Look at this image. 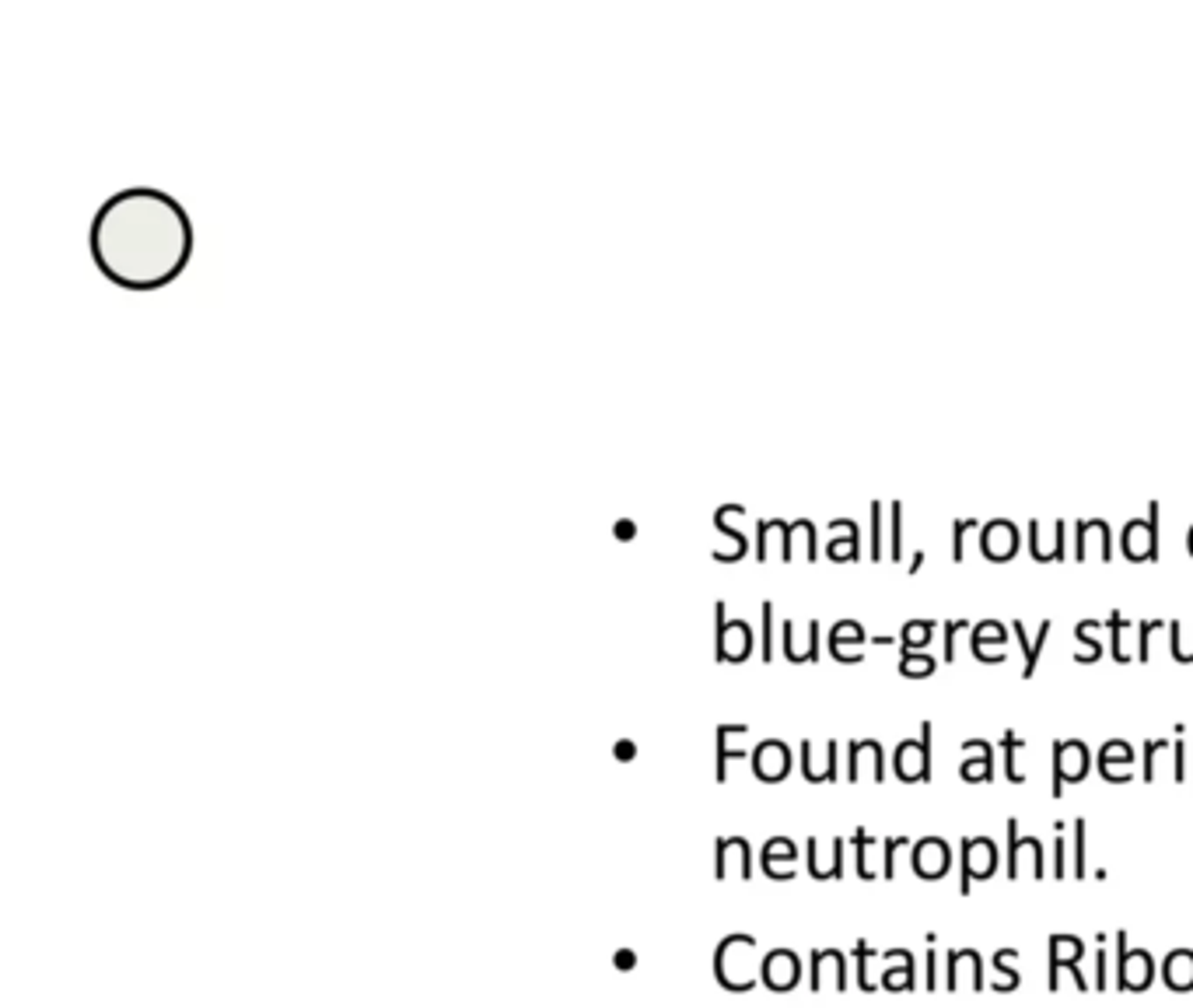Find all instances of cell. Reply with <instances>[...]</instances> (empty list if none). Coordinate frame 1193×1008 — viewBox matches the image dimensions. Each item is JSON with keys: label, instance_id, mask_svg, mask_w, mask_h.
Returning a JSON list of instances; mask_svg holds the SVG:
<instances>
[{"label": "cell", "instance_id": "cell-1", "mask_svg": "<svg viewBox=\"0 0 1193 1008\" xmlns=\"http://www.w3.org/2000/svg\"><path fill=\"white\" fill-rule=\"evenodd\" d=\"M92 256L120 287L154 291L186 270L193 256V221L165 189H120L92 221Z\"/></svg>", "mask_w": 1193, "mask_h": 1008}, {"label": "cell", "instance_id": "cell-2", "mask_svg": "<svg viewBox=\"0 0 1193 1008\" xmlns=\"http://www.w3.org/2000/svg\"><path fill=\"white\" fill-rule=\"evenodd\" d=\"M997 872V844L990 837L963 840L959 848V893L969 896L973 883H984Z\"/></svg>", "mask_w": 1193, "mask_h": 1008}, {"label": "cell", "instance_id": "cell-3", "mask_svg": "<svg viewBox=\"0 0 1193 1008\" xmlns=\"http://www.w3.org/2000/svg\"><path fill=\"white\" fill-rule=\"evenodd\" d=\"M1155 984V960L1148 949H1130L1127 935H1117V991H1148Z\"/></svg>", "mask_w": 1193, "mask_h": 1008}, {"label": "cell", "instance_id": "cell-4", "mask_svg": "<svg viewBox=\"0 0 1193 1008\" xmlns=\"http://www.w3.org/2000/svg\"><path fill=\"white\" fill-rule=\"evenodd\" d=\"M1092 767V753L1089 746L1081 743V739H1057L1053 743V799H1061L1064 795V784L1071 781L1078 784Z\"/></svg>", "mask_w": 1193, "mask_h": 1008}, {"label": "cell", "instance_id": "cell-5", "mask_svg": "<svg viewBox=\"0 0 1193 1008\" xmlns=\"http://www.w3.org/2000/svg\"><path fill=\"white\" fill-rule=\"evenodd\" d=\"M931 739H935V725L921 722V739H903L896 746L893 764L900 781H931Z\"/></svg>", "mask_w": 1193, "mask_h": 1008}, {"label": "cell", "instance_id": "cell-6", "mask_svg": "<svg viewBox=\"0 0 1193 1008\" xmlns=\"http://www.w3.org/2000/svg\"><path fill=\"white\" fill-rule=\"evenodd\" d=\"M1158 515H1162V504L1152 501L1145 519H1127V526L1120 532L1127 560H1155L1158 557Z\"/></svg>", "mask_w": 1193, "mask_h": 1008}, {"label": "cell", "instance_id": "cell-7", "mask_svg": "<svg viewBox=\"0 0 1193 1008\" xmlns=\"http://www.w3.org/2000/svg\"><path fill=\"white\" fill-rule=\"evenodd\" d=\"M1022 868H1029L1036 879L1046 876L1044 840L1040 837H1022V833H1018V820H1008V865H1005V876L1018 879L1022 876Z\"/></svg>", "mask_w": 1193, "mask_h": 1008}, {"label": "cell", "instance_id": "cell-8", "mask_svg": "<svg viewBox=\"0 0 1193 1008\" xmlns=\"http://www.w3.org/2000/svg\"><path fill=\"white\" fill-rule=\"evenodd\" d=\"M910 861H913V876L924 879V883H935V879L949 876L952 848L941 837H921L910 848Z\"/></svg>", "mask_w": 1193, "mask_h": 1008}, {"label": "cell", "instance_id": "cell-9", "mask_svg": "<svg viewBox=\"0 0 1193 1008\" xmlns=\"http://www.w3.org/2000/svg\"><path fill=\"white\" fill-rule=\"evenodd\" d=\"M1008 627L1001 620H980L969 631V651L980 662H1005L1008 659Z\"/></svg>", "mask_w": 1193, "mask_h": 1008}, {"label": "cell", "instance_id": "cell-10", "mask_svg": "<svg viewBox=\"0 0 1193 1008\" xmlns=\"http://www.w3.org/2000/svg\"><path fill=\"white\" fill-rule=\"evenodd\" d=\"M969 980L973 991H984V960L977 949H952L949 952V973H945V991H959V984Z\"/></svg>", "mask_w": 1193, "mask_h": 1008}, {"label": "cell", "instance_id": "cell-11", "mask_svg": "<svg viewBox=\"0 0 1193 1008\" xmlns=\"http://www.w3.org/2000/svg\"><path fill=\"white\" fill-rule=\"evenodd\" d=\"M1085 960V942L1074 935H1053L1050 939V967H1046V984L1050 991L1061 988V970L1068 967H1081Z\"/></svg>", "mask_w": 1193, "mask_h": 1008}, {"label": "cell", "instance_id": "cell-12", "mask_svg": "<svg viewBox=\"0 0 1193 1008\" xmlns=\"http://www.w3.org/2000/svg\"><path fill=\"white\" fill-rule=\"evenodd\" d=\"M1134 746L1127 739H1109L1099 749V774L1106 781H1130L1134 774Z\"/></svg>", "mask_w": 1193, "mask_h": 1008}, {"label": "cell", "instance_id": "cell-13", "mask_svg": "<svg viewBox=\"0 0 1193 1008\" xmlns=\"http://www.w3.org/2000/svg\"><path fill=\"white\" fill-rule=\"evenodd\" d=\"M980 543H984V554L990 557V560H1008V557L1018 550V526H1015L1012 519L984 522Z\"/></svg>", "mask_w": 1193, "mask_h": 1008}, {"label": "cell", "instance_id": "cell-14", "mask_svg": "<svg viewBox=\"0 0 1193 1008\" xmlns=\"http://www.w3.org/2000/svg\"><path fill=\"white\" fill-rule=\"evenodd\" d=\"M799 977H801V963H799V956L788 949L771 952L767 963H763V984L771 991H791L799 984Z\"/></svg>", "mask_w": 1193, "mask_h": 1008}, {"label": "cell", "instance_id": "cell-15", "mask_svg": "<svg viewBox=\"0 0 1193 1008\" xmlns=\"http://www.w3.org/2000/svg\"><path fill=\"white\" fill-rule=\"evenodd\" d=\"M872 764L875 771V781H882L885 777V749L879 739H857V743L847 746V777L857 781L861 777V764Z\"/></svg>", "mask_w": 1193, "mask_h": 1008}, {"label": "cell", "instance_id": "cell-16", "mask_svg": "<svg viewBox=\"0 0 1193 1008\" xmlns=\"http://www.w3.org/2000/svg\"><path fill=\"white\" fill-rule=\"evenodd\" d=\"M963 753H966V760H963L959 774H963L966 781H990V777H994V746L987 743V739H966V743H963Z\"/></svg>", "mask_w": 1193, "mask_h": 1008}, {"label": "cell", "instance_id": "cell-17", "mask_svg": "<svg viewBox=\"0 0 1193 1008\" xmlns=\"http://www.w3.org/2000/svg\"><path fill=\"white\" fill-rule=\"evenodd\" d=\"M865 627L857 620H840L829 627V651H833L840 662H861L865 659V651L861 648H851V644H865Z\"/></svg>", "mask_w": 1193, "mask_h": 1008}, {"label": "cell", "instance_id": "cell-18", "mask_svg": "<svg viewBox=\"0 0 1193 1008\" xmlns=\"http://www.w3.org/2000/svg\"><path fill=\"white\" fill-rule=\"evenodd\" d=\"M823 980H829L836 991H847V960L844 952L823 949L812 952V991L823 988Z\"/></svg>", "mask_w": 1193, "mask_h": 1008}, {"label": "cell", "instance_id": "cell-19", "mask_svg": "<svg viewBox=\"0 0 1193 1008\" xmlns=\"http://www.w3.org/2000/svg\"><path fill=\"white\" fill-rule=\"evenodd\" d=\"M1064 529H1068V522H1053V532H1050V539H1046V532H1044V522H1029V550H1033V557L1036 560H1061L1064 557V543H1068V532H1064Z\"/></svg>", "mask_w": 1193, "mask_h": 1008}, {"label": "cell", "instance_id": "cell-20", "mask_svg": "<svg viewBox=\"0 0 1193 1008\" xmlns=\"http://www.w3.org/2000/svg\"><path fill=\"white\" fill-rule=\"evenodd\" d=\"M1162 984L1176 994L1193 991V952L1190 949H1173L1162 960Z\"/></svg>", "mask_w": 1193, "mask_h": 1008}, {"label": "cell", "instance_id": "cell-21", "mask_svg": "<svg viewBox=\"0 0 1193 1008\" xmlns=\"http://www.w3.org/2000/svg\"><path fill=\"white\" fill-rule=\"evenodd\" d=\"M808 872L816 879L844 876V840H833L827 858H823V844H819V840H808Z\"/></svg>", "mask_w": 1193, "mask_h": 1008}, {"label": "cell", "instance_id": "cell-22", "mask_svg": "<svg viewBox=\"0 0 1193 1008\" xmlns=\"http://www.w3.org/2000/svg\"><path fill=\"white\" fill-rule=\"evenodd\" d=\"M752 760H756V774H760V777H767V781H777V777H784V774H788V764H791L788 746L777 743V739H771V743H760V746H756V756H752Z\"/></svg>", "mask_w": 1193, "mask_h": 1008}, {"label": "cell", "instance_id": "cell-23", "mask_svg": "<svg viewBox=\"0 0 1193 1008\" xmlns=\"http://www.w3.org/2000/svg\"><path fill=\"white\" fill-rule=\"evenodd\" d=\"M1012 631H1015V638H1018V644H1022V655H1025V666H1022V676L1029 679L1036 672V662H1040V651H1044V644L1050 641V631H1053V623L1050 620H1044L1040 623V634H1036V638H1029V634H1025V623L1018 620V616H1015L1012 620Z\"/></svg>", "mask_w": 1193, "mask_h": 1008}, {"label": "cell", "instance_id": "cell-24", "mask_svg": "<svg viewBox=\"0 0 1193 1008\" xmlns=\"http://www.w3.org/2000/svg\"><path fill=\"white\" fill-rule=\"evenodd\" d=\"M1015 960H1018V952L1012 949V945H1008V949H1001V952H994V960H990V970H994V991H1001V994H1008V991H1015L1018 988V970H1015Z\"/></svg>", "mask_w": 1193, "mask_h": 1008}, {"label": "cell", "instance_id": "cell-25", "mask_svg": "<svg viewBox=\"0 0 1193 1008\" xmlns=\"http://www.w3.org/2000/svg\"><path fill=\"white\" fill-rule=\"evenodd\" d=\"M1099 627H1106V620H1096V616L1078 620V627H1074V638H1078V644H1081V648L1074 651V659L1078 662H1096L1102 655V644L1096 641V631H1099Z\"/></svg>", "mask_w": 1193, "mask_h": 1008}, {"label": "cell", "instance_id": "cell-26", "mask_svg": "<svg viewBox=\"0 0 1193 1008\" xmlns=\"http://www.w3.org/2000/svg\"><path fill=\"white\" fill-rule=\"evenodd\" d=\"M1106 627H1109V648H1113V659H1117V662H1130V659H1134V655H1130V648L1124 644V631H1134V620H1130V616H1124L1120 610H1113V613L1106 616Z\"/></svg>", "mask_w": 1193, "mask_h": 1008}, {"label": "cell", "instance_id": "cell-27", "mask_svg": "<svg viewBox=\"0 0 1193 1008\" xmlns=\"http://www.w3.org/2000/svg\"><path fill=\"white\" fill-rule=\"evenodd\" d=\"M997 746H1001V756H1005V777L1012 784H1022L1025 771L1018 767V753L1025 749V739H1018L1015 732H1005L1001 739H997Z\"/></svg>", "mask_w": 1193, "mask_h": 1008}, {"label": "cell", "instance_id": "cell-28", "mask_svg": "<svg viewBox=\"0 0 1193 1008\" xmlns=\"http://www.w3.org/2000/svg\"><path fill=\"white\" fill-rule=\"evenodd\" d=\"M938 631V620H907L900 631V651H921L924 644H931V634Z\"/></svg>", "mask_w": 1193, "mask_h": 1008}, {"label": "cell", "instance_id": "cell-29", "mask_svg": "<svg viewBox=\"0 0 1193 1008\" xmlns=\"http://www.w3.org/2000/svg\"><path fill=\"white\" fill-rule=\"evenodd\" d=\"M1085 833H1089V823L1074 820V827H1071V876L1074 879L1089 876V861H1085V848H1089V840H1085Z\"/></svg>", "mask_w": 1193, "mask_h": 1008}, {"label": "cell", "instance_id": "cell-30", "mask_svg": "<svg viewBox=\"0 0 1193 1008\" xmlns=\"http://www.w3.org/2000/svg\"><path fill=\"white\" fill-rule=\"evenodd\" d=\"M935 666H938V659L928 655V651H900V672L903 676L924 679V676L935 672Z\"/></svg>", "mask_w": 1193, "mask_h": 1008}, {"label": "cell", "instance_id": "cell-31", "mask_svg": "<svg viewBox=\"0 0 1193 1008\" xmlns=\"http://www.w3.org/2000/svg\"><path fill=\"white\" fill-rule=\"evenodd\" d=\"M1169 749H1173L1169 739H1148L1145 749H1141V760H1145L1141 777H1145V781H1155L1158 777V760H1162V753H1169Z\"/></svg>", "mask_w": 1193, "mask_h": 1008}, {"label": "cell", "instance_id": "cell-32", "mask_svg": "<svg viewBox=\"0 0 1193 1008\" xmlns=\"http://www.w3.org/2000/svg\"><path fill=\"white\" fill-rule=\"evenodd\" d=\"M885 991H913L917 988V963H900L889 973H882Z\"/></svg>", "mask_w": 1193, "mask_h": 1008}, {"label": "cell", "instance_id": "cell-33", "mask_svg": "<svg viewBox=\"0 0 1193 1008\" xmlns=\"http://www.w3.org/2000/svg\"><path fill=\"white\" fill-rule=\"evenodd\" d=\"M875 844H882V840H875L872 833H868L865 827L861 830H854V851H857V876L861 879H875V868L868 865V851L875 848Z\"/></svg>", "mask_w": 1193, "mask_h": 1008}, {"label": "cell", "instance_id": "cell-34", "mask_svg": "<svg viewBox=\"0 0 1193 1008\" xmlns=\"http://www.w3.org/2000/svg\"><path fill=\"white\" fill-rule=\"evenodd\" d=\"M941 631H945V644H941V659L945 662H956V638L963 631H973V623L963 616V620H945L941 623Z\"/></svg>", "mask_w": 1193, "mask_h": 1008}, {"label": "cell", "instance_id": "cell-35", "mask_svg": "<svg viewBox=\"0 0 1193 1008\" xmlns=\"http://www.w3.org/2000/svg\"><path fill=\"white\" fill-rule=\"evenodd\" d=\"M889 529H893V532H889V539H893V543H889V554H893V560H900L903 557V501H893V504H889Z\"/></svg>", "mask_w": 1193, "mask_h": 1008}, {"label": "cell", "instance_id": "cell-36", "mask_svg": "<svg viewBox=\"0 0 1193 1008\" xmlns=\"http://www.w3.org/2000/svg\"><path fill=\"white\" fill-rule=\"evenodd\" d=\"M903 848H910V840L907 837L882 840V876L885 879H896V855H900Z\"/></svg>", "mask_w": 1193, "mask_h": 1008}, {"label": "cell", "instance_id": "cell-37", "mask_svg": "<svg viewBox=\"0 0 1193 1008\" xmlns=\"http://www.w3.org/2000/svg\"><path fill=\"white\" fill-rule=\"evenodd\" d=\"M1162 631V620H1141L1137 623V659L1148 662L1152 655V634Z\"/></svg>", "mask_w": 1193, "mask_h": 1008}, {"label": "cell", "instance_id": "cell-38", "mask_svg": "<svg viewBox=\"0 0 1193 1008\" xmlns=\"http://www.w3.org/2000/svg\"><path fill=\"white\" fill-rule=\"evenodd\" d=\"M1176 743H1173V777L1179 784L1186 781V739H1183V725H1176Z\"/></svg>", "mask_w": 1193, "mask_h": 1008}, {"label": "cell", "instance_id": "cell-39", "mask_svg": "<svg viewBox=\"0 0 1193 1008\" xmlns=\"http://www.w3.org/2000/svg\"><path fill=\"white\" fill-rule=\"evenodd\" d=\"M872 560H882V501H872Z\"/></svg>", "mask_w": 1193, "mask_h": 1008}, {"label": "cell", "instance_id": "cell-40", "mask_svg": "<svg viewBox=\"0 0 1193 1008\" xmlns=\"http://www.w3.org/2000/svg\"><path fill=\"white\" fill-rule=\"evenodd\" d=\"M977 526V519H956L952 522V560H963V539H966V529Z\"/></svg>", "mask_w": 1193, "mask_h": 1008}, {"label": "cell", "instance_id": "cell-41", "mask_svg": "<svg viewBox=\"0 0 1193 1008\" xmlns=\"http://www.w3.org/2000/svg\"><path fill=\"white\" fill-rule=\"evenodd\" d=\"M1092 988H1096V991H1106V935H1099V949H1096V977H1092Z\"/></svg>", "mask_w": 1193, "mask_h": 1008}, {"label": "cell", "instance_id": "cell-42", "mask_svg": "<svg viewBox=\"0 0 1193 1008\" xmlns=\"http://www.w3.org/2000/svg\"><path fill=\"white\" fill-rule=\"evenodd\" d=\"M1064 851H1068V840H1064V837H1053V879H1064L1068 872H1071V868H1068V858H1064Z\"/></svg>", "mask_w": 1193, "mask_h": 1008}, {"label": "cell", "instance_id": "cell-43", "mask_svg": "<svg viewBox=\"0 0 1193 1008\" xmlns=\"http://www.w3.org/2000/svg\"><path fill=\"white\" fill-rule=\"evenodd\" d=\"M924 988L938 991V949H928V970H924Z\"/></svg>", "mask_w": 1193, "mask_h": 1008}, {"label": "cell", "instance_id": "cell-44", "mask_svg": "<svg viewBox=\"0 0 1193 1008\" xmlns=\"http://www.w3.org/2000/svg\"><path fill=\"white\" fill-rule=\"evenodd\" d=\"M924 564V550H913V560H910V571H917V567Z\"/></svg>", "mask_w": 1193, "mask_h": 1008}, {"label": "cell", "instance_id": "cell-45", "mask_svg": "<svg viewBox=\"0 0 1193 1008\" xmlns=\"http://www.w3.org/2000/svg\"><path fill=\"white\" fill-rule=\"evenodd\" d=\"M1186 550H1190V554H1193V526L1186 529Z\"/></svg>", "mask_w": 1193, "mask_h": 1008}]
</instances>
